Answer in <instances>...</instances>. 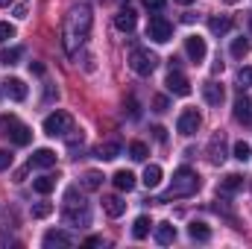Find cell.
Returning a JSON list of instances; mask_svg holds the SVG:
<instances>
[{"label": "cell", "instance_id": "cell-41", "mask_svg": "<svg viewBox=\"0 0 252 249\" xmlns=\"http://www.w3.org/2000/svg\"><path fill=\"white\" fill-rule=\"evenodd\" d=\"M30 70H32V73H38V76H41V73H44V64H41V62H30Z\"/></svg>", "mask_w": 252, "mask_h": 249}, {"label": "cell", "instance_id": "cell-46", "mask_svg": "<svg viewBox=\"0 0 252 249\" xmlns=\"http://www.w3.org/2000/svg\"><path fill=\"white\" fill-rule=\"evenodd\" d=\"M223 3H238V0H223Z\"/></svg>", "mask_w": 252, "mask_h": 249}, {"label": "cell", "instance_id": "cell-43", "mask_svg": "<svg viewBox=\"0 0 252 249\" xmlns=\"http://www.w3.org/2000/svg\"><path fill=\"white\" fill-rule=\"evenodd\" d=\"M153 132H156V141H164V138H167V135H164V129H161V126H156V129H153Z\"/></svg>", "mask_w": 252, "mask_h": 249}, {"label": "cell", "instance_id": "cell-10", "mask_svg": "<svg viewBox=\"0 0 252 249\" xmlns=\"http://www.w3.org/2000/svg\"><path fill=\"white\" fill-rule=\"evenodd\" d=\"M164 85H167V91H170V94H176V97H188V94H190V82L179 73V70H170Z\"/></svg>", "mask_w": 252, "mask_h": 249}, {"label": "cell", "instance_id": "cell-12", "mask_svg": "<svg viewBox=\"0 0 252 249\" xmlns=\"http://www.w3.org/2000/svg\"><path fill=\"white\" fill-rule=\"evenodd\" d=\"M64 247H73V235H67L62 229H53L44 235V249H64Z\"/></svg>", "mask_w": 252, "mask_h": 249}, {"label": "cell", "instance_id": "cell-29", "mask_svg": "<svg viewBox=\"0 0 252 249\" xmlns=\"http://www.w3.org/2000/svg\"><path fill=\"white\" fill-rule=\"evenodd\" d=\"M100 185H103V173H97V170H88V173L82 176V187H85V190H97Z\"/></svg>", "mask_w": 252, "mask_h": 249}, {"label": "cell", "instance_id": "cell-47", "mask_svg": "<svg viewBox=\"0 0 252 249\" xmlns=\"http://www.w3.org/2000/svg\"><path fill=\"white\" fill-rule=\"evenodd\" d=\"M250 30H252V21H250Z\"/></svg>", "mask_w": 252, "mask_h": 249}, {"label": "cell", "instance_id": "cell-23", "mask_svg": "<svg viewBox=\"0 0 252 249\" xmlns=\"http://www.w3.org/2000/svg\"><path fill=\"white\" fill-rule=\"evenodd\" d=\"M208 30H211L214 35H226V32L232 30V18H226V15H214V18L208 21Z\"/></svg>", "mask_w": 252, "mask_h": 249}, {"label": "cell", "instance_id": "cell-2", "mask_svg": "<svg viewBox=\"0 0 252 249\" xmlns=\"http://www.w3.org/2000/svg\"><path fill=\"white\" fill-rule=\"evenodd\" d=\"M64 223L67 226H88L91 223V211L88 202L82 196H76V187H70L64 193Z\"/></svg>", "mask_w": 252, "mask_h": 249}, {"label": "cell", "instance_id": "cell-5", "mask_svg": "<svg viewBox=\"0 0 252 249\" xmlns=\"http://www.w3.org/2000/svg\"><path fill=\"white\" fill-rule=\"evenodd\" d=\"M129 67H132L138 76H150V73L158 67V56L150 53V50H144V47H138V50L129 53Z\"/></svg>", "mask_w": 252, "mask_h": 249}, {"label": "cell", "instance_id": "cell-4", "mask_svg": "<svg viewBox=\"0 0 252 249\" xmlns=\"http://www.w3.org/2000/svg\"><path fill=\"white\" fill-rule=\"evenodd\" d=\"M0 132H3L15 147H27V144L32 141V129L27 124H21L15 115H3V118H0Z\"/></svg>", "mask_w": 252, "mask_h": 249}, {"label": "cell", "instance_id": "cell-34", "mask_svg": "<svg viewBox=\"0 0 252 249\" xmlns=\"http://www.w3.org/2000/svg\"><path fill=\"white\" fill-rule=\"evenodd\" d=\"M9 38H15V27H12L9 21H3V24H0V44H6Z\"/></svg>", "mask_w": 252, "mask_h": 249}, {"label": "cell", "instance_id": "cell-14", "mask_svg": "<svg viewBox=\"0 0 252 249\" xmlns=\"http://www.w3.org/2000/svg\"><path fill=\"white\" fill-rule=\"evenodd\" d=\"M53 164H56V153L47 147H41L30 156V167H53Z\"/></svg>", "mask_w": 252, "mask_h": 249}, {"label": "cell", "instance_id": "cell-1", "mask_svg": "<svg viewBox=\"0 0 252 249\" xmlns=\"http://www.w3.org/2000/svg\"><path fill=\"white\" fill-rule=\"evenodd\" d=\"M91 24H94V15H91L88 3H76V6L67 9V15L62 21V44L67 56H76V50L88 41Z\"/></svg>", "mask_w": 252, "mask_h": 249}, {"label": "cell", "instance_id": "cell-38", "mask_svg": "<svg viewBox=\"0 0 252 249\" xmlns=\"http://www.w3.org/2000/svg\"><path fill=\"white\" fill-rule=\"evenodd\" d=\"M153 106H156V112H167V97H156Z\"/></svg>", "mask_w": 252, "mask_h": 249}, {"label": "cell", "instance_id": "cell-15", "mask_svg": "<svg viewBox=\"0 0 252 249\" xmlns=\"http://www.w3.org/2000/svg\"><path fill=\"white\" fill-rule=\"evenodd\" d=\"M135 24H138L135 9H121V12L115 15V27H118L121 32H132V30H135Z\"/></svg>", "mask_w": 252, "mask_h": 249}, {"label": "cell", "instance_id": "cell-35", "mask_svg": "<svg viewBox=\"0 0 252 249\" xmlns=\"http://www.w3.org/2000/svg\"><path fill=\"white\" fill-rule=\"evenodd\" d=\"M50 211H53V205H50V202H38V205L32 208V217H38V220H41V217H47Z\"/></svg>", "mask_w": 252, "mask_h": 249}, {"label": "cell", "instance_id": "cell-33", "mask_svg": "<svg viewBox=\"0 0 252 249\" xmlns=\"http://www.w3.org/2000/svg\"><path fill=\"white\" fill-rule=\"evenodd\" d=\"M238 85H241V91L252 88V67H241L238 70Z\"/></svg>", "mask_w": 252, "mask_h": 249}, {"label": "cell", "instance_id": "cell-20", "mask_svg": "<svg viewBox=\"0 0 252 249\" xmlns=\"http://www.w3.org/2000/svg\"><path fill=\"white\" fill-rule=\"evenodd\" d=\"M150 229H153V220H150L147 214H141V217L132 223V238H135V241H144V238L150 235Z\"/></svg>", "mask_w": 252, "mask_h": 249}, {"label": "cell", "instance_id": "cell-27", "mask_svg": "<svg viewBox=\"0 0 252 249\" xmlns=\"http://www.w3.org/2000/svg\"><path fill=\"white\" fill-rule=\"evenodd\" d=\"M147 156H150V147H147L144 141H132V144H129V158H135V161H147Z\"/></svg>", "mask_w": 252, "mask_h": 249}, {"label": "cell", "instance_id": "cell-26", "mask_svg": "<svg viewBox=\"0 0 252 249\" xmlns=\"http://www.w3.org/2000/svg\"><path fill=\"white\" fill-rule=\"evenodd\" d=\"M188 235L193 238V241H199V244H205V241H211V229H208L205 223H196V220H193V223L188 226Z\"/></svg>", "mask_w": 252, "mask_h": 249}, {"label": "cell", "instance_id": "cell-16", "mask_svg": "<svg viewBox=\"0 0 252 249\" xmlns=\"http://www.w3.org/2000/svg\"><path fill=\"white\" fill-rule=\"evenodd\" d=\"M202 97H205L208 106H220L223 97H226V91H223V85H217V82H205V85H202Z\"/></svg>", "mask_w": 252, "mask_h": 249}, {"label": "cell", "instance_id": "cell-8", "mask_svg": "<svg viewBox=\"0 0 252 249\" xmlns=\"http://www.w3.org/2000/svg\"><path fill=\"white\" fill-rule=\"evenodd\" d=\"M199 124H202L199 112H196V109H185V112L179 115V121H176V132L188 138V135H193V132L199 129Z\"/></svg>", "mask_w": 252, "mask_h": 249}, {"label": "cell", "instance_id": "cell-18", "mask_svg": "<svg viewBox=\"0 0 252 249\" xmlns=\"http://www.w3.org/2000/svg\"><path fill=\"white\" fill-rule=\"evenodd\" d=\"M241 187H244V176H241V173H229L226 179H220V193H223V196L238 193Z\"/></svg>", "mask_w": 252, "mask_h": 249}, {"label": "cell", "instance_id": "cell-32", "mask_svg": "<svg viewBox=\"0 0 252 249\" xmlns=\"http://www.w3.org/2000/svg\"><path fill=\"white\" fill-rule=\"evenodd\" d=\"M247 53H250V41H247V38H235V41H232V56H235V59H244Z\"/></svg>", "mask_w": 252, "mask_h": 249}, {"label": "cell", "instance_id": "cell-3", "mask_svg": "<svg viewBox=\"0 0 252 249\" xmlns=\"http://www.w3.org/2000/svg\"><path fill=\"white\" fill-rule=\"evenodd\" d=\"M196 190H199V176H196L190 167H179V170L173 173V182L167 187V193H164L158 202L173 199V196H190V193H196Z\"/></svg>", "mask_w": 252, "mask_h": 249}, {"label": "cell", "instance_id": "cell-45", "mask_svg": "<svg viewBox=\"0 0 252 249\" xmlns=\"http://www.w3.org/2000/svg\"><path fill=\"white\" fill-rule=\"evenodd\" d=\"M176 3H182V6H188V3H190V0H176Z\"/></svg>", "mask_w": 252, "mask_h": 249}, {"label": "cell", "instance_id": "cell-42", "mask_svg": "<svg viewBox=\"0 0 252 249\" xmlns=\"http://www.w3.org/2000/svg\"><path fill=\"white\" fill-rule=\"evenodd\" d=\"M129 112H132V118H138V103L132 97H129Z\"/></svg>", "mask_w": 252, "mask_h": 249}, {"label": "cell", "instance_id": "cell-17", "mask_svg": "<svg viewBox=\"0 0 252 249\" xmlns=\"http://www.w3.org/2000/svg\"><path fill=\"white\" fill-rule=\"evenodd\" d=\"M235 121L238 124H252V103H250V97H238L235 100Z\"/></svg>", "mask_w": 252, "mask_h": 249}, {"label": "cell", "instance_id": "cell-28", "mask_svg": "<svg viewBox=\"0 0 252 249\" xmlns=\"http://www.w3.org/2000/svg\"><path fill=\"white\" fill-rule=\"evenodd\" d=\"M32 187H35V190H38L41 196H47V193H50V190L56 187V176H38V179L32 182Z\"/></svg>", "mask_w": 252, "mask_h": 249}, {"label": "cell", "instance_id": "cell-11", "mask_svg": "<svg viewBox=\"0 0 252 249\" xmlns=\"http://www.w3.org/2000/svg\"><path fill=\"white\" fill-rule=\"evenodd\" d=\"M208 161L211 164H223L226 161V138H223V132H217L208 141Z\"/></svg>", "mask_w": 252, "mask_h": 249}, {"label": "cell", "instance_id": "cell-21", "mask_svg": "<svg viewBox=\"0 0 252 249\" xmlns=\"http://www.w3.org/2000/svg\"><path fill=\"white\" fill-rule=\"evenodd\" d=\"M103 211H106L109 217H121L126 211V202L121 196H106V199H103Z\"/></svg>", "mask_w": 252, "mask_h": 249}, {"label": "cell", "instance_id": "cell-7", "mask_svg": "<svg viewBox=\"0 0 252 249\" xmlns=\"http://www.w3.org/2000/svg\"><path fill=\"white\" fill-rule=\"evenodd\" d=\"M147 38H153L156 44L170 41V38H173V24H170L167 18H161V15H153L150 24H147Z\"/></svg>", "mask_w": 252, "mask_h": 249}, {"label": "cell", "instance_id": "cell-40", "mask_svg": "<svg viewBox=\"0 0 252 249\" xmlns=\"http://www.w3.org/2000/svg\"><path fill=\"white\" fill-rule=\"evenodd\" d=\"M103 244V238H85L82 241V247H100Z\"/></svg>", "mask_w": 252, "mask_h": 249}, {"label": "cell", "instance_id": "cell-6", "mask_svg": "<svg viewBox=\"0 0 252 249\" xmlns=\"http://www.w3.org/2000/svg\"><path fill=\"white\" fill-rule=\"evenodd\" d=\"M70 126H73V118H70L67 112H53V115L44 118V135H50V138H64V135L70 132Z\"/></svg>", "mask_w": 252, "mask_h": 249}, {"label": "cell", "instance_id": "cell-9", "mask_svg": "<svg viewBox=\"0 0 252 249\" xmlns=\"http://www.w3.org/2000/svg\"><path fill=\"white\" fill-rule=\"evenodd\" d=\"M185 53H188V59L193 64L205 62V53H208L205 38H199V35H188V38H185Z\"/></svg>", "mask_w": 252, "mask_h": 249}, {"label": "cell", "instance_id": "cell-30", "mask_svg": "<svg viewBox=\"0 0 252 249\" xmlns=\"http://www.w3.org/2000/svg\"><path fill=\"white\" fill-rule=\"evenodd\" d=\"M21 56H24V47H9L0 53V64H15Z\"/></svg>", "mask_w": 252, "mask_h": 249}, {"label": "cell", "instance_id": "cell-39", "mask_svg": "<svg viewBox=\"0 0 252 249\" xmlns=\"http://www.w3.org/2000/svg\"><path fill=\"white\" fill-rule=\"evenodd\" d=\"M27 12H30L27 3H18V6H15V18H27Z\"/></svg>", "mask_w": 252, "mask_h": 249}, {"label": "cell", "instance_id": "cell-25", "mask_svg": "<svg viewBox=\"0 0 252 249\" xmlns=\"http://www.w3.org/2000/svg\"><path fill=\"white\" fill-rule=\"evenodd\" d=\"M112 182H115L118 190H126V193H129V190L135 187V173H129V170H118V173L112 176Z\"/></svg>", "mask_w": 252, "mask_h": 249}, {"label": "cell", "instance_id": "cell-13", "mask_svg": "<svg viewBox=\"0 0 252 249\" xmlns=\"http://www.w3.org/2000/svg\"><path fill=\"white\" fill-rule=\"evenodd\" d=\"M3 91L12 97V100H27V85H24V79H18V76H9L6 82H3Z\"/></svg>", "mask_w": 252, "mask_h": 249}, {"label": "cell", "instance_id": "cell-37", "mask_svg": "<svg viewBox=\"0 0 252 249\" xmlns=\"http://www.w3.org/2000/svg\"><path fill=\"white\" fill-rule=\"evenodd\" d=\"M6 167H12V156L6 150H0V170H6Z\"/></svg>", "mask_w": 252, "mask_h": 249}, {"label": "cell", "instance_id": "cell-44", "mask_svg": "<svg viewBox=\"0 0 252 249\" xmlns=\"http://www.w3.org/2000/svg\"><path fill=\"white\" fill-rule=\"evenodd\" d=\"M9 3H15V0H0V6H9Z\"/></svg>", "mask_w": 252, "mask_h": 249}, {"label": "cell", "instance_id": "cell-31", "mask_svg": "<svg viewBox=\"0 0 252 249\" xmlns=\"http://www.w3.org/2000/svg\"><path fill=\"white\" fill-rule=\"evenodd\" d=\"M232 153H235V158H238V161H250V158H252V147L247 144V141H238Z\"/></svg>", "mask_w": 252, "mask_h": 249}, {"label": "cell", "instance_id": "cell-24", "mask_svg": "<svg viewBox=\"0 0 252 249\" xmlns=\"http://www.w3.org/2000/svg\"><path fill=\"white\" fill-rule=\"evenodd\" d=\"M118 156H121V144L118 141H106V144L97 147V158H103V161H112Z\"/></svg>", "mask_w": 252, "mask_h": 249}, {"label": "cell", "instance_id": "cell-22", "mask_svg": "<svg viewBox=\"0 0 252 249\" xmlns=\"http://www.w3.org/2000/svg\"><path fill=\"white\" fill-rule=\"evenodd\" d=\"M141 182L150 187V190H153V187H158V185H161V167H158V164H147V170H144Z\"/></svg>", "mask_w": 252, "mask_h": 249}, {"label": "cell", "instance_id": "cell-19", "mask_svg": "<svg viewBox=\"0 0 252 249\" xmlns=\"http://www.w3.org/2000/svg\"><path fill=\"white\" fill-rule=\"evenodd\" d=\"M156 241H158L161 247L173 244V241H176V226H173V223H158V226H156Z\"/></svg>", "mask_w": 252, "mask_h": 249}, {"label": "cell", "instance_id": "cell-36", "mask_svg": "<svg viewBox=\"0 0 252 249\" xmlns=\"http://www.w3.org/2000/svg\"><path fill=\"white\" fill-rule=\"evenodd\" d=\"M164 3H167V0H144V6H147L150 12H161V9H164Z\"/></svg>", "mask_w": 252, "mask_h": 249}]
</instances>
